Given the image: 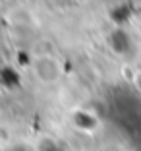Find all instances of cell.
Instances as JSON below:
<instances>
[{
	"instance_id": "cell-2",
	"label": "cell",
	"mask_w": 141,
	"mask_h": 151,
	"mask_svg": "<svg viewBox=\"0 0 141 151\" xmlns=\"http://www.w3.org/2000/svg\"><path fill=\"white\" fill-rule=\"evenodd\" d=\"M37 151H60V145L52 138H43L37 143Z\"/></svg>"
},
{
	"instance_id": "cell-1",
	"label": "cell",
	"mask_w": 141,
	"mask_h": 151,
	"mask_svg": "<svg viewBox=\"0 0 141 151\" xmlns=\"http://www.w3.org/2000/svg\"><path fill=\"white\" fill-rule=\"evenodd\" d=\"M31 70H33L35 78L43 85H54L64 76L62 62L56 56H52V54H41V56H37L33 60V64H31Z\"/></svg>"
}]
</instances>
